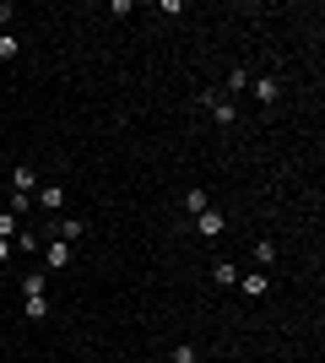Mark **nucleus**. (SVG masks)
<instances>
[{
  "label": "nucleus",
  "instance_id": "nucleus-7",
  "mask_svg": "<svg viewBox=\"0 0 325 363\" xmlns=\"http://www.w3.org/2000/svg\"><path fill=\"white\" fill-rule=\"evenodd\" d=\"M239 277H244V271H239L233 261H217V266H212V282H223V287H233Z\"/></svg>",
  "mask_w": 325,
  "mask_h": 363
},
{
  "label": "nucleus",
  "instance_id": "nucleus-9",
  "mask_svg": "<svg viewBox=\"0 0 325 363\" xmlns=\"http://www.w3.org/2000/svg\"><path fill=\"white\" fill-rule=\"evenodd\" d=\"M206 206H212V196H206V190H184V212H190V217H201Z\"/></svg>",
  "mask_w": 325,
  "mask_h": 363
},
{
  "label": "nucleus",
  "instance_id": "nucleus-10",
  "mask_svg": "<svg viewBox=\"0 0 325 363\" xmlns=\"http://www.w3.org/2000/svg\"><path fill=\"white\" fill-rule=\"evenodd\" d=\"M43 287H49V277H43V271H33V277H22V293H27V299H39Z\"/></svg>",
  "mask_w": 325,
  "mask_h": 363
},
{
  "label": "nucleus",
  "instance_id": "nucleus-1",
  "mask_svg": "<svg viewBox=\"0 0 325 363\" xmlns=\"http://www.w3.org/2000/svg\"><path fill=\"white\" fill-rule=\"evenodd\" d=\"M71 249H76V244H65V239H49V244H43V261H49V271H65V266H71Z\"/></svg>",
  "mask_w": 325,
  "mask_h": 363
},
{
  "label": "nucleus",
  "instance_id": "nucleus-17",
  "mask_svg": "<svg viewBox=\"0 0 325 363\" xmlns=\"http://www.w3.org/2000/svg\"><path fill=\"white\" fill-rule=\"evenodd\" d=\"M11 233H17V217H11V212H0V239H11Z\"/></svg>",
  "mask_w": 325,
  "mask_h": 363
},
{
  "label": "nucleus",
  "instance_id": "nucleus-5",
  "mask_svg": "<svg viewBox=\"0 0 325 363\" xmlns=\"http://www.w3.org/2000/svg\"><path fill=\"white\" fill-rule=\"evenodd\" d=\"M33 184H39V174H33L27 163H22V168H11V190H17V196H27Z\"/></svg>",
  "mask_w": 325,
  "mask_h": 363
},
{
  "label": "nucleus",
  "instance_id": "nucleus-3",
  "mask_svg": "<svg viewBox=\"0 0 325 363\" xmlns=\"http://www.w3.org/2000/svg\"><path fill=\"white\" fill-rule=\"evenodd\" d=\"M195 228H201V239H217V233L228 228V217H223V212H212V206H206L201 217H195Z\"/></svg>",
  "mask_w": 325,
  "mask_h": 363
},
{
  "label": "nucleus",
  "instance_id": "nucleus-6",
  "mask_svg": "<svg viewBox=\"0 0 325 363\" xmlns=\"http://www.w3.org/2000/svg\"><path fill=\"white\" fill-rule=\"evenodd\" d=\"M33 201H39L43 212H60V206H65V190H60V184H49V190H39Z\"/></svg>",
  "mask_w": 325,
  "mask_h": 363
},
{
  "label": "nucleus",
  "instance_id": "nucleus-8",
  "mask_svg": "<svg viewBox=\"0 0 325 363\" xmlns=\"http://www.w3.org/2000/svg\"><path fill=\"white\" fill-rule=\"evenodd\" d=\"M81 233H87V222H81V217H65L60 228H55V239H65V244H76Z\"/></svg>",
  "mask_w": 325,
  "mask_h": 363
},
{
  "label": "nucleus",
  "instance_id": "nucleus-11",
  "mask_svg": "<svg viewBox=\"0 0 325 363\" xmlns=\"http://www.w3.org/2000/svg\"><path fill=\"white\" fill-rule=\"evenodd\" d=\"M22 315H27V320H43V315H49V299H43V293H39V299H27V303H22Z\"/></svg>",
  "mask_w": 325,
  "mask_h": 363
},
{
  "label": "nucleus",
  "instance_id": "nucleus-12",
  "mask_svg": "<svg viewBox=\"0 0 325 363\" xmlns=\"http://www.w3.org/2000/svg\"><path fill=\"white\" fill-rule=\"evenodd\" d=\"M239 287H244V293H249V299H261L265 287H271V277H239Z\"/></svg>",
  "mask_w": 325,
  "mask_h": 363
},
{
  "label": "nucleus",
  "instance_id": "nucleus-4",
  "mask_svg": "<svg viewBox=\"0 0 325 363\" xmlns=\"http://www.w3.org/2000/svg\"><path fill=\"white\" fill-rule=\"evenodd\" d=\"M249 87H255V98H261L265 109H271V103L282 98V81H271V76H261V81H249Z\"/></svg>",
  "mask_w": 325,
  "mask_h": 363
},
{
  "label": "nucleus",
  "instance_id": "nucleus-18",
  "mask_svg": "<svg viewBox=\"0 0 325 363\" xmlns=\"http://www.w3.org/2000/svg\"><path fill=\"white\" fill-rule=\"evenodd\" d=\"M6 255H11V239H0V261H6Z\"/></svg>",
  "mask_w": 325,
  "mask_h": 363
},
{
  "label": "nucleus",
  "instance_id": "nucleus-14",
  "mask_svg": "<svg viewBox=\"0 0 325 363\" xmlns=\"http://www.w3.org/2000/svg\"><path fill=\"white\" fill-rule=\"evenodd\" d=\"M249 81H255V76H249V71H244V65H233V71H228V87H233V93H244V87H249Z\"/></svg>",
  "mask_w": 325,
  "mask_h": 363
},
{
  "label": "nucleus",
  "instance_id": "nucleus-13",
  "mask_svg": "<svg viewBox=\"0 0 325 363\" xmlns=\"http://www.w3.org/2000/svg\"><path fill=\"white\" fill-rule=\"evenodd\" d=\"M22 55V43H17V33H0V60H17Z\"/></svg>",
  "mask_w": 325,
  "mask_h": 363
},
{
  "label": "nucleus",
  "instance_id": "nucleus-2",
  "mask_svg": "<svg viewBox=\"0 0 325 363\" xmlns=\"http://www.w3.org/2000/svg\"><path fill=\"white\" fill-rule=\"evenodd\" d=\"M206 109H212V120H217V125H233V120H239V103H228V98H217V93H206Z\"/></svg>",
  "mask_w": 325,
  "mask_h": 363
},
{
  "label": "nucleus",
  "instance_id": "nucleus-15",
  "mask_svg": "<svg viewBox=\"0 0 325 363\" xmlns=\"http://www.w3.org/2000/svg\"><path fill=\"white\" fill-rule=\"evenodd\" d=\"M255 261H261V266H271V261H277V244H271V239H261V244H255Z\"/></svg>",
  "mask_w": 325,
  "mask_h": 363
},
{
  "label": "nucleus",
  "instance_id": "nucleus-16",
  "mask_svg": "<svg viewBox=\"0 0 325 363\" xmlns=\"http://www.w3.org/2000/svg\"><path fill=\"white\" fill-rule=\"evenodd\" d=\"M168 363H201V358H195V347H190V342H179V347H174V358H168Z\"/></svg>",
  "mask_w": 325,
  "mask_h": 363
}]
</instances>
